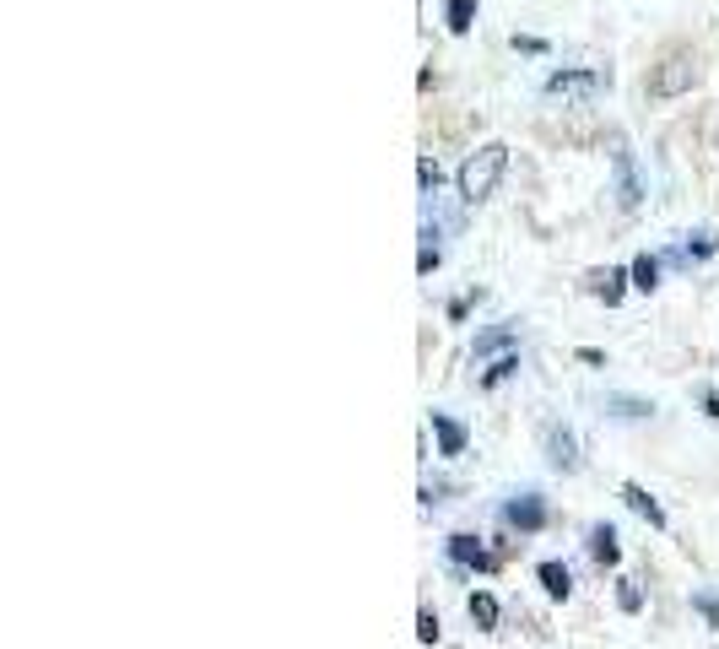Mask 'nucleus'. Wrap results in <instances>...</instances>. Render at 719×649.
<instances>
[{"label": "nucleus", "mask_w": 719, "mask_h": 649, "mask_svg": "<svg viewBox=\"0 0 719 649\" xmlns=\"http://www.w3.org/2000/svg\"><path fill=\"white\" fill-rule=\"evenodd\" d=\"M503 525H514V531H541L547 525V498L541 493H519V498H509L503 503Z\"/></svg>", "instance_id": "nucleus-2"}, {"label": "nucleus", "mask_w": 719, "mask_h": 649, "mask_svg": "<svg viewBox=\"0 0 719 649\" xmlns=\"http://www.w3.org/2000/svg\"><path fill=\"white\" fill-rule=\"evenodd\" d=\"M465 606H471V622H476V628H498V601H492V595H471Z\"/></svg>", "instance_id": "nucleus-17"}, {"label": "nucleus", "mask_w": 719, "mask_h": 649, "mask_svg": "<svg viewBox=\"0 0 719 649\" xmlns=\"http://www.w3.org/2000/svg\"><path fill=\"white\" fill-rule=\"evenodd\" d=\"M417 639H422V644H438V617H433V612L417 617Z\"/></svg>", "instance_id": "nucleus-23"}, {"label": "nucleus", "mask_w": 719, "mask_h": 649, "mask_svg": "<svg viewBox=\"0 0 719 649\" xmlns=\"http://www.w3.org/2000/svg\"><path fill=\"white\" fill-rule=\"evenodd\" d=\"M606 412H611V417H622V422H638V417H649V412H655V406H649V401H638V395H611V401H606Z\"/></svg>", "instance_id": "nucleus-14"}, {"label": "nucleus", "mask_w": 719, "mask_h": 649, "mask_svg": "<svg viewBox=\"0 0 719 649\" xmlns=\"http://www.w3.org/2000/svg\"><path fill=\"white\" fill-rule=\"evenodd\" d=\"M622 498H628V509H633V514H644V520L655 525V531L665 525V509H660V503L649 498V493H644V487H638V482H628V487H622Z\"/></svg>", "instance_id": "nucleus-10"}, {"label": "nucleus", "mask_w": 719, "mask_h": 649, "mask_svg": "<svg viewBox=\"0 0 719 649\" xmlns=\"http://www.w3.org/2000/svg\"><path fill=\"white\" fill-rule=\"evenodd\" d=\"M703 412H709V417L719 422V395H714V390H709V395H703Z\"/></svg>", "instance_id": "nucleus-25"}, {"label": "nucleus", "mask_w": 719, "mask_h": 649, "mask_svg": "<svg viewBox=\"0 0 719 649\" xmlns=\"http://www.w3.org/2000/svg\"><path fill=\"white\" fill-rule=\"evenodd\" d=\"M503 168H509V147L503 141H487V147H476L471 157L460 163V201H487L492 190H498Z\"/></svg>", "instance_id": "nucleus-1"}, {"label": "nucleus", "mask_w": 719, "mask_h": 649, "mask_svg": "<svg viewBox=\"0 0 719 649\" xmlns=\"http://www.w3.org/2000/svg\"><path fill=\"white\" fill-rule=\"evenodd\" d=\"M628 276H633V271H595L590 287H595L606 303H622V293H628Z\"/></svg>", "instance_id": "nucleus-12"}, {"label": "nucleus", "mask_w": 719, "mask_h": 649, "mask_svg": "<svg viewBox=\"0 0 719 649\" xmlns=\"http://www.w3.org/2000/svg\"><path fill=\"white\" fill-rule=\"evenodd\" d=\"M714 249H719V238H714V233H692V238H687V249H676L671 260H676V266H687L692 255L703 260V255H714Z\"/></svg>", "instance_id": "nucleus-16"}, {"label": "nucleus", "mask_w": 719, "mask_h": 649, "mask_svg": "<svg viewBox=\"0 0 719 649\" xmlns=\"http://www.w3.org/2000/svg\"><path fill=\"white\" fill-rule=\"evenodd\" d=\"M541 444H547V460H552L557 471H574L579 466V439L568 428H557V422H552V428H541Z\"/></svg>", "instance_id": "nucleus-4"}, {"label": "nucleus", "mask_w": 719, "mask_h": 649, "mask_svg": "<svg viewBox=\"0 0 719 649\" xmlns=\"http://www.w3.org/2000/svg\"><path fill=\"white\" fill-rule=\"evenodd\" d=\"M438 260H444V249H438V244H422V255H417V271H422V276H433V271H438Z\"/></svg>", "instance_id": "nucleus-20"}, {"label": "nucleus", "mask_w": 719, "mask_h": 649, "mask_svg": "<svg viewBox=\"0 0 719 649\" xmlns=\"http://www.w3.org/2000/svg\"><path fill=\"white\" fill-rule=\"evenodd\" d=\"M611 168H617V206L633 211L638 201H644V179H638V168H633V152L617 147L611 152Z\"/></svg>", "instance_id": "nucleus-3"}, {"label": "nucleus", "mask_w": 719, "mask_h": 649, "mask_svg": "<svg viewBox=\"0 0 719 649\" xmlns=\"http://www.w3.org/2000/svg\"><path fill=\"white\" fill-rule=\"evenodd\" d=\"M509 341H514V330H509V325H498V330H487V336H482V341H476V357H487V352H498V347H509Z\"/></svg>", "instance_id": "nucleus-18"}, {"label": "nucleus", "mask_w": 719, "mask_h": 649, "mask_svg": "<svg viewBox=\"0 0 719 649\" xmlns=\"http://www.w3.org/2000/svg\"><path fill=\"white\" fill-rule=\"evenodd\" d=\"M449 558H455V563H465V568H492V558H487V547H482V541H476V536H449Z\"/></svg>", "instance_id": "nucleus-6"}, {"label": "nucleus", "mask_w": 719, "mask_h": 649, "mask_svg": "<svg viewBox=\"0 0 719 649\" xmlns=\"http://www.w3.org/2000/svg\"><path fill=\"white\" fill-rule=\"evenodd\" d=\"M628 271H633V287H638V293H655V287H660V260H655V255H638Z\"/></svg>", "instance_id": "nucleus-13"}, {"label": "nucleus", "mask_w": 719, "mask_h": 649, "mask_svg": "<svg viewBox=\"0 0 719 649\" xmlns=\"http://www.w3.org/2000/svg\"><path fill=\"white\" fill-rule=\"evenodd\" d=\"M433 433H438V449H444V455H460V449H465V422L433 412Z\"/></svg>", "instance_id": "nucleus-9"}, {"label": "nucleus", "mask_w": 719, "mask_h": 649, "mask_svg": "<svg viewBox=\"0 0 719 649\" xmlns=\"http://www.w3.org/2000/svg\"><path fill=\"white\" fill-rule=\"evenodd\" d=\"M590 558L595 563H617L622 558V547H617V531H611V525H595V531H590Z\"/></svg>", "instance_id": "nucleus-11"}, {"label": "nucleus", "mask_w": 719, "mask_h": 649, "mask_svg": "<svg viewBox=\"0 0 719 649\" xmlns=\"http://www.w3.org/2000/svg\"><path fill=\"white\" fill-rule=\"evenodd\" d=\"M536 579L547 585L552 601H568V595H574V574H568L563 563H541V568H536Z\"/></svg>", "instance_id": "nucleus-8"}, {"label": "nucleus", "mask_w": 719, "mask_h": 649, "mask_svg": "<svg viewBox=\"0 0 719 649\" xmlns=\"http://www.w3.org/2000/svg\"><path fill=\"white\" fill-rule=\"evenodd\" d=\"M601 82H606V76H595V71H557L552 82H547V92H552V98H563V92H595Z\"/></svg>", "instance_id": "nucleus-7"}, {"label": "nucleus", "mask_w": 719, "mask_h": 649, "mask_svg": "<svg viewBox=\"0 0 719 649\" xmlns=\"http://www.w3.org/2000/svg\"><path fill=\"white\" fill-rule=\"evenodd\" d=\"M698 612H703V617H709L714 628H719V601H714V595H698Z\"/></svg>", "instance_id": "nucleus-24"}, {"label": "nucleus", "mask_w": 719, "mask_h": 649, "mask_svg": "<svg viewBox=\"0 0 719 649\" xmlns=\"http://www.w3.org/2000/svg\"><path fill=\"white\" fill-rule=\"evenodd\" d=\"M617 601H622V612H638V606H644V595H638V585H633V579H622Z\"/></svg>", "instance_id": "nucleus-21"}, {"label": "nucleus", "mask_w": 719, "mask_h": 649, "mask_svg": "<svg viewBox=\"0 0 719 649\" xmlns=\"http://www.w3.org/2000/svg\"><path fill=\"white\" fill-rule=\"evenodd\" d=\"M476 6H482V0H449V11H444L449 33H471V17H476Z\"/></svg>", "instance_id": "nucleus-15"}, {"label": "nucleus", "mask_w": 719, "mask_h": 649, "mask_svg": "<svg viewBox=\"0 0 719 649\" xmlns=\"http://www.w3.org/2000/svg\"><path fill=\"white\" fill-rule=\"evenodd\" d=\"M417 179H422V190H438V163H433V157H422V163H417Z\"/></svg>", "instance_id": "nucleus-22"}, {"label": "nucleus", "mask_w": 719, "mask_h": 649, "mask_svg": "<svg viewBox=\"0 0 719 649\" xmlns=\"http://www.w3.org/2000/svg\"><path fill=\"white\" fill-rule=\"evenodd\" d=\"M692 82H698V65H692V60H665V71L649 87H655L660 98H671V92H687Z\"/></svg>", "instance_id": "nucleus-5"}, {"label": "nucleus", "mask_w": 719, "mask_h": 649, "mask_svg": "<svg viewBox=\"0 0 719 649\" xmlns=\"http://www.w3.org/2000/svg\"><path fill=\"white\" fill-rule=\"evenodd\" d=\"M509 374H519V357H498V363H492V368H487V379H482V384H487V390H492V384H503V379H509Z\"/></svg>", "instance_id": "nucleus-19"}]
</instances>
